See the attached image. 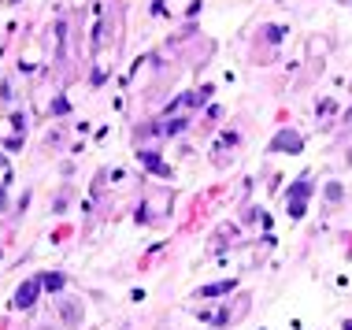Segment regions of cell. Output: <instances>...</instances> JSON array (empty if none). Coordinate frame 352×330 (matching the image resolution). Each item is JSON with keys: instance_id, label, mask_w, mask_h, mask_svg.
<instances>
[{"instance_id": "cell-1", "label": "cell", "mask_w": 352, "mask_h": 330, "mask_svg": "<svg viewBox=\"0 0 352 330\" xmlns=\"http://www.w3.org/2000/svg\"><path fill=\"white\" fill-rule=\"evenodd\" d=\"M41 286H45V282H41V278H26V282H23V286H19V293H15V308H30V304H34V301H37V293H41Z\"/></svg>"}, {"instance_id": "cell-2", "label": "cell", "mask_w": 352, "mask_h": 330, "mask_svg": "<svg viewBox=\"0 0 352 330\" xmlns=\"http://www.w3.org/2000/svg\"><path fill=\"white\" fill-rule=\"evenodd\" d=\"M308 193H312V182H308V178H300L293 190H289V197H293V200H289V215H293V219L304 215V197H308Z\"/></svg>"}, {"instance_id": "cell-3", "label": "cell", "mask_w": 352, "mask_h": 330, "mask_svg": "<svg viewBox=\"0 0 352 330\" xmlns=\"http://www.w3.org/2000/svg\"><path fill=\"white\" fill-rule=\"evenodd\" d=\"M275 149H293V152H297V149H300V137H297V134H285V130H282V134L275 137Z\"/></svg>"}, {"instance_id": "cell-4", "label": "cell", "mask_w": 352, "mask_h": 330, "mask_svg": "<svg viewBox=\"0 0 352 330\" xmlns=\"http://www.w3.org/2000/svg\"><path fill=\"white\" fill-rule=\"evenodd\" d=\"M234 290V282H215V286H204L200 297H219V293H230Z\"/></svg>"}, {"instance_id": "cell-5", "label": "cell", "mask_w": 352, "mask_h": 330, "mask_svg": "<svg viewBox=\"0 0 352 330\" xmlns=\"http://www.w3.org/2000/svg\"><path fill=\"white\" fill-rule=\"evenodd\" d=\"M41 282H45V290H59L63 286V275H45Z\"/></svg>"}, {"instance_id": "cell-6", "label": "cell", "mask_w": 352, "mask_h": 330, "mask_svg": "<svg viewBox=\"0 0 352 330\" xmlns=\"http://www.w3.org/2000/svg\"><path fill=\"white\" fill-rule=\"evenodd\" d=\"M348 127H352V112H348Z\"/></svg>"}, {"instance_id": "cell-7", "label": "cell", "mask_w": 352, "mask_h": 330, "mask_svg": "<svg viewBox=\"0 0 352 330\" xmlns=\"http://www.w3.org/2000/svg\"><path fill=\"white\" fill-rule=\"evenodd\" d=\"M345 330H352V323H345Z\"/></svg>"}]
</instances>
